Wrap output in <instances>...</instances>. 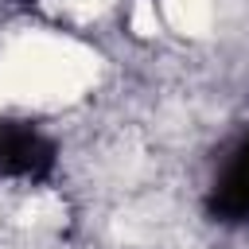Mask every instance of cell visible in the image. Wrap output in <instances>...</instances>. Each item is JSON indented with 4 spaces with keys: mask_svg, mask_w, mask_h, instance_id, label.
<instances>
[{
    "mask_svg": "<svg viewBox=\"0 0 249 249\" xmlns=\"http://www.w3.org/2000/svg\"><path fill=\"white\" fill-rule=\"evenodd\" d=\"M163 8H167V19L191 35H198L210 19V0H163Z\"/></svg>",
    "mask_w": 249,
    "mask_h": 249,
    "instance_id": "obj_1",
    "label": "cell"
}]
</instances>
